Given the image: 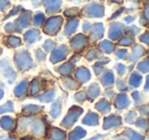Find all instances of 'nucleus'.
Here are the masks:
<instances>
[{
  "mask_svg": "<svg viewBox=\"0 0 149 140\" xmlns=\"http://www.w3.org/2000/svg\"><path fill=\"white\" fill-rule=\"evenodd\" d=\"M0 127L2 128L4 131H11L15 127V120L10 116H3L0 118Z\"/></svg>",
  "mask_w": 149,
  "mask_h": 140,
  "instance_id": "obj_1",
  "label": "nucleus"
},
{
  "mask_svg": "<svg viewBox=\"0 0 149 140\" xmlns=\"http://www.w3.org/2000/svg\"><path fill=\"white\" fill-rule=\"evenodd\" d=\"M15 60H17V64L19 66V68L21 69L27 68V66H29L32 64V60H30L29 54L27 52H19L17 54Z\"/></svg>",
  "mask_w": 149,
  "mask_h": 140,
  "instance_id": "obj_2",
  "label": "nucleus"
},
{
  "mask_svg": "<svg viewBox=\"0 0 149 140\" xmlns=\"http://www.w3.org/2000/svg\"><path fill=\"white\" fill-rule=\"evenodd\" d=\"M88 13H90V15H94V17H100L103 15V8L101 6L97 4H90L87 7Z\"/></svg>",
  "mask_w": 149,
  "mask_h": 140,
  "instance_id": "obj_3",
  "label": "nucleus"
},
{
  "mask_svg": "<svg viewBox=\"0 0 149 140\" xmlns=\"http://www.w3.org/2000/svg\"><path fill=\"white\" fill-rule=\"evenodd\" d=\"M27 87H28V85H27V82H26V81H23L22 83H19V84L15 88V95L17 97L23 96V95L26 93V91H27Z\"/></svg>",
  "mask_w": 149,
  "mask_h": 140,
  "instance_id": "obj_4",
  "label": "nucleus"
},
{
  "mask_svg": "<svg viewBox=\"0 0 149 140\" xmlns=\"http://www.w3.org/2000/svg\"><path fill=\"white\" fill-rule=\"evenodd\" d=\"M13 103L11 101H7L4 104L0 105V116L6 113H13Z\"/></svg>",
  "mask_w": 149,
  "mask_h": 140,
  "instance_id": "obj_5",
  "label": "nucleus"
},
{
  "mask_svg": "<svg viewBox=\"0 0 149 140\" xmlns=\"http://www.w3.org/2000/svg\"><path fill=\"white\" fill-rule=\"evenodd\" d=\"M38 35V33L36 31H30L26 34V40L29 42H34L36 40V36Z\"/></svg>",
  "mask_w": 149,
  "mask_h": 140,
  "instance_id": "obj_6",
  "label": "nucleus"
},
{
  "mask_svg": "<svg viewBox=\"0 0 149 140\" xmlns=\"http://www.w3.org/2000/svg\"><path fill=\"white\" fill-rule=\"evenodd\" d=\"M78 26V21H72L70 22V23L68 24V26H66V34H70L72 33V32H74V28Z\"/></svg>",
  "mask_w": 149,
  "mask_h": 140,
  "instance_id": "obj_7",
  "label": "nucleus"
},
{
  "mask_svg": "<svg viewBox=\"0 0 149 140\" xmlns=\"http://www.w3.org/2000/svg\"><path fill=\"white\" fill-rule=\"evenodd\" d=\"M9 44H10L11 46H13V47H15V46L21 44V40L17 37H10L9 38Z\"/></svg>",
  "mask_w": 149,
  "mask_h": 140,
  "instance_id": "obj_8",
  "label": "nucleus"
},
{
  "mask_svg": "<svg viewBox=\"0 0 149 140\" xmlns=\"http://www.w3.org/2000/svg\"><path fill=\"white\" fill-rule=\"evenodd\" d=\"M44 20V17L43 15H38L37 17L35 18V24H37V25H40L41 24V22Z\"/></svg>",
  "mask_w": 149,
  "mask_h": 140,
  "instance_id": "obj_9",
  "label": "nucleus"
},
{
  "mask_svg": "<svg viewBox=\"0 0 149 140\" xmlns=\"http://www.w3.org/2000/svg\"><path fill=\"white\" fill-rule=\"evenodd\" d=\"M3 95H4V91H3L2 86H1V85H0V100H1V99H2Z\"/></svg>",
  "mask_w": 149,
  "mask_h": 140,
  "instance_id": "obj_10",
  "label": "nucleus"
},
{
  "mask_svg": "<svg viewBox=\"0 0 149 140\" xmlns=\"http://www.w3.org/2000/svg\"><path fill=\"white\" fill-rule=\"evenodd\" d=\"M0 140H17V139H15V138H13V137H8V138H4V139H0Z\"/></svg>",
  "mask_w": 149,
  "mask_h": 140,
  "instance_id": "obj_11",
  "label": "nucleus"
},
{
  "mask_svg": "<svg viewBox=\"0 0 149 140\" xmlns=\"http://www.w3.org/2000/svg\"><path fill=\"white\" fill-rule=\"evenodd\" d=\"M112 1H116V2H120L122 0H112Z\"/></svg>",
  "mask_w": 149,
  "mask_h": 140,
  "instance_id": "obj_12",
  "label": "nucleus"
},
{
  "mask_svg": "<svg viewBox=\"0 0 149 140\" xmlns=\"http://www.w3.org/2000/svg\"><path fill=\"white\" fill-rule=\"evenodd\" d=\"M22 140H32V139H29V138H24V139H22Z\"/></svg>",
  "mask_w": 149,
  "mask_h": 140,
  "instance_id": "obj_13",
  "label": "nucleus"
}]
</instances>
